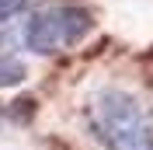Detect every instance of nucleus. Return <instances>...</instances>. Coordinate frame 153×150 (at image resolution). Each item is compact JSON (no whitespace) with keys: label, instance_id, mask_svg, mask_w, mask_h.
I'll use <instances>...</instances> for the list:
<instances>
[{"label":"nucleus","instance_id":"f257e3e1","mask_svg":"<svg viewBox=\"0 0 153 150\" xmlns=\"http://www.w3.org/2000/svg\"><path fill=\"white\" fill-rule=\"evenodd\" d=\"M87 133L105 150H153V108L125 87H97L84 101Z\"/></svg>","mask_w":153,"mask_h":150},{"label":"nucleus","instance_id":"f03ea898","mask_svg":"<svg viewBox=\"0 0 153 150\" xmlns=\"http://www.w3.org/2000/svg\"><path fill=\"white\" fill-rule=\"evenodd\" d=\"M94 28V18L91 10L84 7H49L38 10L25 21L21 28V46L35 52V56H56V52H66V49L80 46Z\"/></svg>","mask_w":153,"mask_h":150},{"label":"nucleus","instance_id":"7ed1b4c3","mask_svg":"<svg viewBox=\"0 0 153 150\" xmlns=\"http://www.w3.org/2000/svg\"><path fill=\"white\" fill-rule=\"evenodd\" d=\"M25 59L18 56V46L4 35V25H0V87H14L25 80Z\"/></svg>","mask_w":153,"mask_h":150},{"label":"nucleus","instance_id":"20e7f679","mask_svg":"<svg viewBox=\"0 0 153 150\" xmlns=\"http://www.w3.org/2000/svg\"><path fill=\"white\" fill-rule=\"evenodd\" d=\"M35 0H0V25H7L14 14H21L25 7H31Z\"/></svg>","mask_w":153,"mask_h":150}]
</instances>
